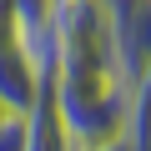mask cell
<instances>
[{"label": "cell", "instance_id": "6da1fadb", "mask_svg": "<svg viewBox=\"0 0 151 151\" xmlns=\"http://www.w3.org/2000/svg\"><path fill=\"white\" fill-rule=\"evenodd\" d=\"M5 111H10V106H5V101H0V121H5Z\"/></svg>", "mask_w": 151, "mask_h": 151}]
</instances>
